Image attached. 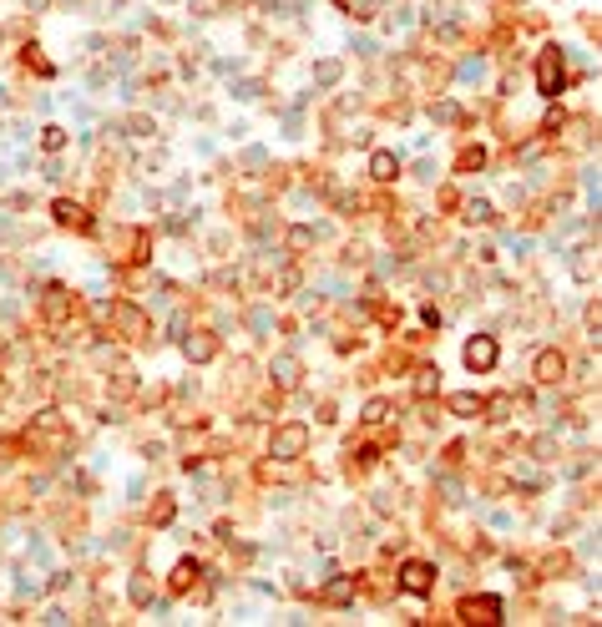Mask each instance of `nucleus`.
<instances>
[{
    "instance_id": "f257e3e1",
    "label": "nucleus",
    "mask_w": 602,
    "mask_h": 627,
    "mask_svg": "<svg viewBox=\"0 0 602 627\" xmlns=\"http://www.w3.org/2000/svg\"><path fill=\"white\" fill-rule=\"evenodd\" d=\"M304 440H309V430H304V425L278 430V435H273V456H278V461H294L299 450H304Z\"/></svg>"
},
{
    "instance_id": "f03ea898",
    "label": "nucleus",
    "mask_w": 602,
    "mask_h": 627,
    "mask_svg": "<svg viewBox=\"0 0 602 627\" xmlns=\"http://www.w3.org/2000/svg\"><path fill=\"white\" fill-rule=\"evenodd\" d=\"M536 81H542V96H557L562 92V56L547 51L542 56V66H536Z\"/></svg>"
},
{
    "instance_id": "7ed1b4c3",
    "label": "nucleus",
    "mask_w": 602,
    "mask_h": 627,
    "mask_svg": "<svg viewBox=\"0 0 602 627\" xmlns=\"http://www.w3.org/2000/svg\"><path fill=\"white\" fill-rule=\"evenodd\" d=\"M430 577H436V572H430L425 561H405V572H400V587L410 592V597H425V592H430Z\"/></svg>"
},
{
    "instance_id": "20e7f679",
    "label": "nucleus",
    "mask_w": 602,
    "mask_h": 627,
    "mask_svg": "<svg viewBox=\"0 0 602 627\" xmlns=\"http://www.w3.org/2000/svg\"><path fill=\"white\" fill-rule=\"evenodd\" d=\"M466 364H471V370H491V364H496V339L476 334V339L466 344Z\"/></svg>"
},
{
    "instance_id": "39448f33",
    "label": "nucleus",
    "mask_w": 602,
    "mask_h": 627,
    "mask_svg": "<svg viewBox=\"0 0 602 627\" xmlns=\"http://www.w3.org/2000/svg\"><path fill=\"white\" fill-rule=\"evenodd\" d=\"M370 172H375V178H380V182H390V178H395V172H400V162H395V152H375V157H370Z\"/></svg>"
},
{
    "instance_id": "423d86ee",
    "label": "nucleus",
    "mask_w": 602,
    "mask_h": 627,
    "mask_svg": "<svg viewBox=\"0 0 602 627\" xmlns=\"http://www.w3.org/2000/svg\"><path fill=\"white\" fill-rule=\"evenodd\" d=\"M557 375H562V354H542V359H536V380H557Z\"/></svg>"
},
{
    "instance_id": "0eeeda50",
    "label": "nucleus",
    "mask_w": 602,
    "mask_h": 627,
    "mask_svg": "<svg viewBox=\"0 0 602 627\" xmlns=\"http://www.w3.org/2000/svg\"><path fill=\"white\" fill-rule=\"evenodd\" d=\"M450 410L456 415H481V400L476 395H450Z\"/></svg>"
},
{
    "instance_id": "6e6552de",
    "label": "nucleus",
    "mask_w": 602,
    "mask_h": 627,
    "mask_svg": "<svg viewBox=\"0 0 602 627\" xmlns=\"http://www.w3.org/2000/svg\"><path fill=\"white\" fill-rule=\"evenodd\" d=\"M314 81H319V86H334V81H339V61H319V66H314Z\"/></svg>"
},
{
    "instance_id": "1a4fd4ad",
    "label": "nucleus",
    "mask_w": 602,
    "mask_h": 627,
    "mask_svg": "<svg viewBox=\"0 0 602 627\" xmlns=\"http://www.w3.org/2000/svg\"><path fill=\"white\" fill-rule=\"evenodd\" d=\"M466 612H481V622H491V617L501 612V602H496V597H481V602H471Z\"/></svg>"
},
{
    "instance_id": "9d476101",
    "label": "nucleus",
    "mask_w": 602,
    "mask_h": 627,
    "mask_svg": "<svg viewBox=\"0 0 602 627\" xmlns=\"http://www.w3.org/2000/svg\"><path fill=\"white\" fill-rule=\"evenodd\" d=\"M273 375H278V384H294V380H299V364H294V359H278Z\"/></svg>"
},
{
    "instance_id": "9b49d317",
    "label": "nucleus",
    "mask_w": 602,
    "mask_h": 627,
    "mask_svg": "<svg viewBox=\"0 0 602 627\" xmlns=\"http://www.w3.org/2000/svg\"><path fill=\"white\" fill-rule=\"evenodd\" d=\"M56 218H61V223H76V228H81V223H86V218H81V208H76V203H56Z\"/></svg>"
},
{
    "instance_id": "f8f14e48",
    "label": "nucleus",
    "mask_w": 602,
    "mask_h": 627,
    "mask_svg": "<svg viewBox=\"0 0 602 627\" xmlns=\"http://www.w3.org/2000/svg\"><path fill=\"white\" fill-rule=\"evenodd\" d=\"M41 142H46V152H61V147H66V132H61V127H46Z\"/></svg>"
},
{
    "instance_id": "ddd939ff",
    "label": "nucleus",
    "mask_w": 602,
    "mask_h": 627,
    "mask_svg": "<svg viewBox=\"0 0 602 627\" xmlns=\"http://www.w3.org/2000/svg\"><path fill=\"white\" fill-rule=\"evenodd\" d=\"M213 354V339H187V359H208Z\"/></svg>"
},
{
    "instance_id": "4468645a",
    "label": "nucleus",
    "mask_w": 602,
    "mask_h": 627,
    "mask_svg": "<svg viewBox=\"0 0 602 627\" xmlns=\"http://www.w3.org/2000/svg\"><path fill=\"white\" fill-rule=\"evenodd\" d=\"M350 592H354V587L339 577V582H329V592H324V597H329V602H350Z\"/></svg>"
}]
</instances>
